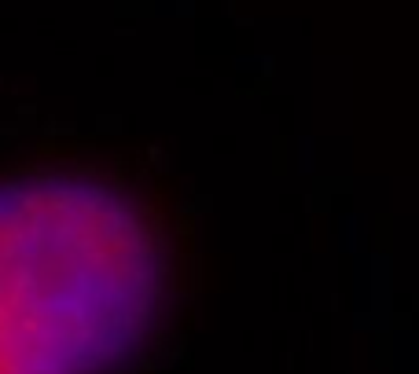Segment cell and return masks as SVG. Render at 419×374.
I'll list each match as a JSON object with an SVG mask.
<instances>
[{"instance_id": "1", "label": "cell", "mask_w": 419, "mask_h": 374, "mask_svg": "<svg viewBox=\"0 0 419 374\" xmlns=\"http://www.w3.org/2000/svg\"><path fill=\"white\" fill-rule=\"evenodd\" d=\"M162 305V253L136 202L96 176L0 184V374H110Z\"/></svg>"}]
</instances>
